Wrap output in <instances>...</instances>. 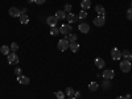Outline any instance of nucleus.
Masks as SVG:
<instances>
[{
    "label": "nucleus",
    "instance_id": "nucleus-1",
    "mask_svg": "<svg viewBox=\"0 0 132 99\" xmlns=\"http://www.w3.org/2000/svg\"><path fill=\"white\" fill-rule=\"evenodd\" d=\"M120 70H122L123 73H129L131 69H132V65H131V61H127V60H123L120 61Z\"/></svg>",
    "mask_w": 132,
    "mask_h": 99
},
{
    "label": "nucleus",
    "instance_id": "nucleus-2",
    "mask_svg": "<svg viewBox=\"0 0 132 99\" xmlns=\"http://www.w3.org/2000/svg\"><path fill=\"white\" fill-rule=\"evenodd\" d=\"M69 45H70V42L66 40V38H62V40H60L58 41V50L60 52H65V50H68L69 49Z\"/></svg>",
    "mask_w": 132,
    "mask_h": 99
},
{
    "label": "nucleus",
    "instance_id": "nucleus-3",
    "mask_svg": "<svg viewBox=\"0 0 132 99\" xmlns=\"http://www.w3.org/2000/svg\"><path fill=\"white\" fill-rule=\"evenodd\" d=\"M106 24V15H98L94 19V25L96 27H103Z\"/></svg>",
    "mask_w": 132,
    "mask_h": 99
},
{
    "label": "nucleus",
    "instance_id": "nucleus-4",
    "mask_svg": "<svg viewBox=\"0 0 132 99\" xmlns=\"http://www.w3.org/2000/svg\"><path fill=\"white\" fill-rule=\"evenodd\" d=\"M71 32H73V28L70 24H63L61 28H60V33H62L63 36H69L71 35Z\"/></svg>",
    "mask_w": 132,
    "mask_h": 99
},
{
    "label": "nucleus",
    "instance_id": "nucleus-5",
    "mask_svg": "<svg viewBox=\"0 0 132 99\" xmlns=\"http://www.w3.org/2000/svg\"><path fill=\"white\" fill-rule=\"evenodd\" d=\"M7 58H8V63L9 65H17L19 63V56L16 53H9L8 56H7Z\"/></svg>",
    "mask_w": 132,
    "mask_h": 99
},
{
    "label": "nucleus",
    "instance_id": "nucleus-6",
    "mask_svg": "<svg viewBox=\"0 0 132 99\" xmlns=\"http://www.w3.org/2000/svg\"><path fill=\"white\" fill-rule=\"evenodd\" d=\"M111 58L115 60V61H120L122 60V52H120L118 48H114L111 50Z\"/></svg>",
    "mask_w": 132,
    "mask_h": 99
},
{
    "label": "nucleus",
    "instance_id": "nucleus-7",
    "mask_svg": "<svg viewBox=\"0 0 132 99\" xmlns=\"http://www.w3.org/2000/svg\"><path fill=\"white\" fill-rule=\"evenodd\" d=\"M8 13H9V16H12V17H20L21 9H19V8H16V7H11L9 11H8Z\"/></svg>",
    "mask_w": 132,
    "mask_h": 99
},
{
    "label": "nucleus",
    "instance_id": "nucleus-8",
    "mask_svg": "<svg viewBox=\"0 0 132 99\" xmlns=\"http://www.w3.org/2000/svg\"><path fill=\"white\" fill-rule=\"evenodd\" d=\"M102 77H103L104 79H107V81H111L114 77H115V73H114V70H104L102 73Z\"/></svg>",
    "mask_w": 132,
    "mask_h": 99
},
{
    "label": "nucleus",
    "instance_id": "nucleus-9",
    "mask_svg": "<svg viewBox=\"0 0 132 99\" xmlns=\"http://www.w3.org/2000/svg\"><path fill=\"white\" fill-rule=\"evenodd\" d=\"M57 21H58V20H57V17L54 16V15L46 17V24H48L49 27H57Z\"/></svg>",
    "mask_w": 132,
    "mask_h": 99
},
{
    "label": "nucleus",
    "instance_id": "nucleus-10",
    "mask_svg": "<svg viewBox=\"0 0 132 99\" xmlns=\"http://www.w3.org/2000/svg\"><path fill=\"white\" fill-rule=\"evenodd\" d=\"M94 63H95V66H96L98 69H103L104 66H106L104 60H103V58H101V57H96V58L94 60Z\"/></svg>",
    "mask_w": 132,
    "mask_h": 99
},
{
    "label": "nucleus",
    "instance_id": "nucleus-11",
    "mask_svg": "<svg viewBox=\"0 0 132 99\" xmlns=\"http://www.w3.org/2000/svg\"><path fill=\"white\" fill-rule=\"evenodd\" d=\"M17 82L20 85H28L30 81H29V78L27 75H17Z\"/></svg>",
    "mask_w": 132,
    "mask_h": 99
},
{
    "label": "nucleus",
    "instance_id": "nucleus-12",
    "mask_svg": "<svg viewBox=\"0 0 132 99\" xmlns=\"http://www.w3.org/2000/svg\"><path fill=\"white\" fill-rule=\"evenodd\" d=\"M78 29H79L82 33H89V30H90V25L87 24V23H81V24L78 25Z\"/></svg>",
    "mask_w": 132,
    "mask_h": 99
},
{
    "label": "nucleus",
    "instance_id": "nucleus-13",
    "mask_svg": "<svg viewBox=\"0 0 132 99\" xmlns=\"http://www.w3.org/2000/svg\"><path fill=\"white\" fill-rule=\"evenodd\" d=\"M81 7H82L83 11H87L91 7V0H82V2H81Z\"/></svg>",
    "mask_w": 132,
    "mask_h": 99
},
{
    "label": "nucleus",
    "instance_id": "nucleus-14",
    "mask_svg": "<svg viewBox=\"0 0 132 99\" xmlns=\"http://www.w3.org/2000/svg\"><path fill=\"white\" fill-rule=\"evenodd\" d=\"M77 20H78V19H77V16L74 15V13H68V15H66V21H68V23L69 24H71V23H74V21H77Z\"/></svg>",
    "mask_w": 132,
    "mask_h": 99
},
{
    "label": "nucleus",
    "instance_id": "nucleus-15",
    "mask_svg": "<svg viewBox=\"0 0 132 99\" xmlns=\"http://www.w3.org/2000/svg\"><path fill=\"white\" fill-rule=\"evenodd\" d=\"M69 49H70L73 53H77V52L79 50V44H78V42H70Z\"/></svg>",
    "mask_w": 132,
    "mask_h": 99
},
{
    "label": "nucleus",
    "instance_id": "nucleus-16",
    "mask_svg": "<svg viewBox=\"0 0 132 99\" xmlns=\"http://www.w3.org/2000/svg\"><path fill=\"white\" fill-rule=\"evenodd\" d=\"M122 57H124V60H127V61H132V53L129 50H123Z\"/></svg>",
    "mask_w": 132,
    "mask_h": 99
},
{
    "label": "nucleus",
    "instance_id": "nucleus-17",
    "mask_svg": "<svg viewBox=\"0 0 132 99\" xmlns=\"http://www.w3.org/2000/svg\"><path fill=\"white\" fill-rule=\"evenodd\" d=\"M95 11H96V13H98V15H106V9H104V7L101 5V4H96Z\"/></svg>",
    "mask_w": 132,
    "mask_h": 99
},
{
    "label": "nucleus",
    "instance_id": "nucleus-18",
    "mask_svg": "<svg viewBox=\"0 0 132 99\" xmlns=\"http://www.w3.org/2000/svg\"><path fill=\"white\" fill-rule=\"evenodd\" d=\"M54 16L57 17V20H65V19H66V13H65V11H57Z\"/></svg>",
    "mask_w": 132,
    "mask_h": 99
},
{
    "label": "nucleus",
    "instance_id": "nucleus-19",
    "mask_svg": "<svg viewBox=\"0 0 132 99\" xmlns=\"http://www.w3.org/2000/svg\"><path fill=\"white\" fill-rule=\"evenodd\" d=\"M20 23L21 24H28L29 23V19H28V16H27V13H21L20 15Z\"/></svg>",
    "mask_w": 132,
    "mask_h": 99
},
{
    "label": "nucleus",
    "instance_id": "nucleus-20",
    "mask_svg": "<svg viewBox=\"0 0 132 99\" xmlns=\"http://www.w3.org/2000/svg\"><path fill=\"white\" fill-rule=\"evenodd\" d=\"M65 38L68 40L69 42H77V40H78L77 35H74V33H71V35H69V36H65Z\"/></svg>",
    "mask_w": 132,
    "mask_h": 99
},
{
    "label": "nucleus",
    "instance_id": "nucleus-21",
    "mask_svg": "<svg viewBox=\"0 0 132 99\" xmlns=\"http://www.w3.org/2000/svg\"><path fill=\"white\" fill-rule=\"evenodd\" d=\"M9 50H11V48L7 46V45H3L2 48H0V52H2V54H4V56H8V54L11 53Z\"/></svg>",
    "mask_w": 132,
    "mask_h": 99
},
{
    "label": "nucleus",
    "instance_id": "nucleus-22",
    "mask_svg": "<svg viewBox=\"0 0 132 99\" xmlns=\"http://www.w3.org/2000/svg\"><path fill=\"white\" fill-rule=\"evenodd\" d=\"M98 87H99L98 82H91V83L89 85V90H90V91H96Z\"/></svg>",
    "mask_w": 132,
    "mask_h": 99
},
{
    "label": "nucleus",
    "instance_id": "nucleus-23",
    "mask_svg": "<svg viewBox=\"0 0 132 99\" xmlns=\"http://www.w3.org/2000/svg\"><path fill=\"white\" fill-rule=\"evenodd\" d=\"M65 93H66V95H68V96H74V93H75V90L73 89V87H68Z\"/></svg>",
    "mask_w": 132,
    "mask_h": 99
},
{
    "label": "nucleus",
    "instance_id": "nucleus-24",
    "mask_svg": "<svg viewBox=\"0 0 132 99\" xmlns=\"http://www.w3.org/2000/svg\"><path fill=\"white\" fill-rule=\"evenodd\" d=\"M87 17V12H86V11H81V12H79V15H78V20H85Z\"/></svg>",
    "mask_w": 132,
    "mask_h": 99
},
{
    "label": "nucleus",
    "instance_id": "nucleus-25",
    "mask_svg": "<svg viewBox=\"0 0 132 99\" xmlns=\"http://www.w3.org/2000/svg\"><path fill=\"white\" fill-rule=\"evenodd\" d=\"M58 33H60V29L57 27H52V29H50V35L52 36H57Z\"/></svg>",
    "mask_w": 132,
    "mask_h": 99
},
{
    "label": "nucleus",
    "instance_id": "nucleus-26",
    "mask_svg": "<svg viewBox=\"0 0 132 99\" xmlns=\"http://www.w3.org/2000/svg\"><path fill=\"white\" fill-rule=\"evenodd\" d=\"M71 8H73L71 4H65V9H63V11H65V13H66V15L70 13V12H71Z\"/></svg>",
    "mask_w": 132,
    "mask_h": 99
},
{
    "label": "nucleus",
    "instance_id": "nucleus-27",
    "mask_svg": "<svg viewBox=\"0 0 132 99\" xmlns=\"http://www.w3.org/2000/svg\"><path fill=\"white\" fill-rule=\"evenodd\" d=\"M102 87L104 90H107V89H110L111 87V83H110V81H107V79H104V82H103V85H102Z\"/></svg>",
    "mask_w": 132,
    "mask_h": 99
},
{
    "label": "nucleus",
    "instance_id": "nucleus-28",
    "mask_svg": "<svg viewBox=\"0 0 132 99\" xmlns=\"http://www.w3.org/2000/svg\"><path fill=\"white\" fill-rule=\"evenodd\" d=\"M9 48H11V50H12L13 53H16V50L19 49V45H17L16 42H12V44H11V46H9Z\"/></svg>",
    "mask_w": 132,
    "mask_h": 99
},
{
    "label": "nucleus",
    "instance_id": "nucleus-29",
    "mask_svg": "<svg viewBox=\"0 0 132 99\" xmlns=\"http://www.w3.org/2000/svg\"><path fill=\"white\" fill-rule=\"evenodd\" d=\"M56 98L57 99H63L65 98V93L63 91H57L56 93Z\"/></svg>",
    "mask_w": 132,
    "mask_h": 99
},
{
    "label": "nucleus",
    "instance_id": "nucleus-30",
    "mask_svg": "<svg viewBox=\"0 0 132 99\" xmlns=\"http://www.w3.org/2000/svg\"><path fill=\"white\" fill-rule=\"evenodd\" d=\"M127 19L128 20H132V7L128 8V11H127Z\"/></svg>",
    "mask_w": 132,
    "mask_h": 99
},
{
    "label": "nucleus",
    "instance_id": "nucleus-31",
    "mask_svg": "<svg viewBox=\"0 0 132 99\" xmlns=\"http://www.w3.org/2000/svg\"><path fill=\"white\" fill-rule=\"evenodd\" d=\"M45 2H46V0H35V3H36V4H38V5H42Z\"/></svg>",
    "mask_w": 132,
    "mask_h": 99
},
{
    "label": "nucleus",
    "instance_id": "nucleus-32",
    "mask_svg": "<svg viewBox=\"0 0 132 99\" xmlns=\"http://www.w3.org/2000/svg\"><path fill=\"white\" fill-rule=\"evenodd\" d=\"M15 74H16V75H21V69H20V68H16V69H15Z\"/></svg>",
    "mask_w": 132,
    "mask_h": 99
},
{
    "label": "nucleus",
    "instance_id": "nucleus-33",
    "mask_svg": "<svg viewBox=\"0 0 132 99\" xmlns=\"http://www.w3.org/2000/svg\"><path fill=\"white\" fill-rule=\"evenodd\" d=\"M79 95H81V94H79V93H78V91H75V93H74V96H75V98H78V96H79Z\"/></svg>",
    "mask_w": 132,
    "mask_h": 99
},
{
    "label": "nucleus",
    "instance_id": "nucleus-34",
    "mask_svg": "<svg viewBox=\"0 0 132 99\" xmlns=\"http://www.w3.org/2000/svg\"><path fill=\"white\" fill-rule=\"evenodd\" d=\"M21 13H27V8H23V9H21Z\"/></svg>",
    "mask_w": 132,
    "mask_h": 99
},
{
    "label": "nucleus",
    "instance_id": "nucleus-35",
    "mask_svg": "<svg viewBox=\"0 0 132 99\" xmlns=\"http://www.w3.org/2000/svg\"><path fill=\"white\" fill-rule=\"evenodd\" d=\"M126 98H127V99H132V96H131V94H127V95H126Z\"/></svg>",
    "mask_w": 132,
    "mask_h": 99
},
{
    "label": "nucleus",
    "instance_id": "nucleus-36",
    "mask_svg": "<svg viewBox=\"0 0 132 99\" xmlns=\"http://www.w3.org/2000/svg\"><path fill=\"white\" fill-rule=\"evenodd\" d=\"M116 99H127V98H126V96H118Z\"/></svg>",
    "mask_w": 132,
    "mask_h": 99
},
{
    "label": "nucleus",
    "instance_id": "nucleus-37",
    "mask_svg": "<svg viewBox=\"0 0 132 99\" xmlns=\"http://www.w3.org/2000/svg\"><path fill=\"white\" fill-rule=\"evenodd\" d=\"M68 99H77V98H75V96H69Z\"/></svg>",
    "mask_w": 132,
    "mask_h": 99
},
{
    "label": "nucleus",
    "instance_id": "nucleus-38",
    "mask_svg": "<svg viewBox=\"0 0 132 99\" xmlns=\"http://www.w3.org/2000/svg\"><path fill=\"white\" fill-rule=\"evenodd\" d=\"M33 2H35V0H28V3H33Z\"/></svg>",
    "mask_w": 132,
    "mask_h": 99
},
{
    "label": "nucleus",
    "instance_id": "nucleus-39",
    "mask_svg": "<svg viewBox=\"0 0 132 99\" xmlns=\"http://www.w3.org/2000/svg\"><path fill=\"white\" fill-rule=\"evenodd\" d=\"M131 7H132V5H131Z\"/></svg>",
    "mask_w": 132,
    "mask_h": 99
}]
</instances>
